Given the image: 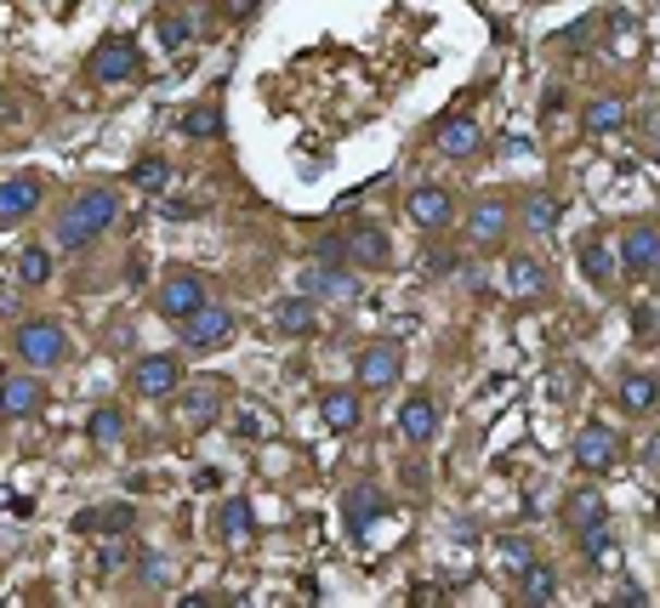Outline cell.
I'll use <instances>...</instances> for the list:
<instances>
[{"label":"cell","mask_w":660,"mask_h":608,"mask_svg":"<svg viewBox=\"0 0 660 608\" xmlns=\"http://www.w3.org/2000/svg\"><path fill=\"white\" fill-rule=\"evenodd\" d=\"M120 216V194L114 188H81L69 199V206L58 211V250H86L91 239H103L109 227Z\"/></svg>","instance_id":"obj_1"},{"label":"cell","mask_w":660,"mask_h":608,"mask_svg":"<svg viewBox=\"0 0 660 608\" xmlns=\"http://www.w3.org/2000/svg\"><path fill=\"white\" fill-rule=\"evenodd\" d=\"M12 347H17V359L35 364V370H52V364L69 359V336H63L58 319H23L12 331Z\"/></svg>","instance_id":"obj_2"},{"label":"cell","mask_w":660,"mask_h":608,"mask_svg":"<svg viewBox=\"0 0 660 608\" xmlns=\"http://www.w3.org/2000/svg\"><path fill=\"white\" fill-rule=\"evenodd\" d=\"M211 301V278L206 273H194V268H171L166 278H160V313L166 319H176L183 324L188 313H199Z\"/></svg>","instance_id":"obj_3"},{"label":"cell","mask_w":660,"mask_h":608,"mask_svg":"<svg viewBox=\"0 0 660 608\" xmlns=\"http://www.w3.org/2000/svg\"><path fill=\"white\" fill-rule=\"evenodd\" d=\"M575 467L587 472V477H609L621 467V433L615 426H603V421H587L575 433Z\"/></svg>","instance_id":"obj_4"},{"label":"cell","mask_w":660,"mask_h":608,"mask_svg":"<svg viewBox=\"0 0 660 608\" xmlns=\"http://www.w3.org/2000/svg\"><path fill=\"white\" fill-rule=\"evenodd\" d=\"M91 80H103V86H120V80H132V74L143 69V46L132 35H109V40H97V52H91Z\"/></svg>","instance_id":"obj_5"},{"label":"cell","mask_w":660,"mask_h":608,"mask_svg":"<svg viewBox=\"0 0 660 608\" xmlns=\"http://www.w3.org/2000/svg\"><path fill=\"white\" fill-rule=\"evenodd\" d=\"M506 227H513V206H506L501 194L473 199V211H467V245L473 250H496L506 239Z\"/></svg>","instance_id":"obj_6"},{"label":"cell","mask_w":660,"mask_h":608,"mask_svg":"<svg viewBox=\"0 0 660 608\" xmlns=\"http://www.w3.org/2000/svg\"><path fill=\"white\" fill-rule=\"evenodd\" d=\"M183 387V359L176 352H148V359L132 364V393L137 398H171Z\"/></svg>","instance_id":"obj_7"},{"label":"cell","mask_w":660,"mask_h":608,"mask_svg":"<svg viewBox=\"0 0 660 608\" xmlns=\"http://www.w3.org/2000/svg\"><path fill=\"white\" fill-rule=\"evenodd\" d=\"M234 308H222V301H206L199 313H188L183 319V347H194V352H211V347H222L228 336H234Z\"/></svg>","instance_id":"obj_8"},{"label":"cell","mask_w":660,"mask_h":608,"mask_svg":"<svg viewBox=\"0 0 660 608\" xmlns=\"http://www.w3.org/2000/svg\"><path fill=\"white\" fill-rule=\"evenodd\" d=\"M621 268L632 278H649L660 273V222H632L621 234Z\"/></svg>","instance_id":"obj_9"},{"label":"cell","mask_w":660,"mask_h":608,"mask_svg":"<svg viewBox=\"0 0 660 608\" xmlns=\"http://www.w3.org/2000/svg\"><path fill=\"white\" fill-rule=\"evenodd\" d=\"M353 375H359L370 393L393 387L399 375H404V347H399V342H376V347H365V352H359V364H353Z\"/></svg>","instance_id":"obj_10"},{"label":"cell","mask_w":660,"mask_h":608,"mask_svg":"<svg viewBox=\"0 0 660 608\" xmlns=\"http://www.w3.org/2000/svg\"><path fill=\"white\" fill-rule=\"evenodd\" d=\"M388 512V495L376 489V484H353L347 495H342V518H347V535L353 541H365L370 535V523Z\"/></svg>","instance_id":"obj_11"},{"label":"cell","mask_w":660,"mask_h":608,"mask_svg":"<svg viewBox=\"0 0 660 608\" xmlns=\"http://www.w3.org/2000/svg\"><path fill=\"white\" fill-rule=\"evenodd\" d=\"M40 404H46V387L35 375H7V382H0V415L7 421H35Z\"/></svg>","instance_id":"obj_12"},{"label":"cell","mask_w":660,"mask_h":608,"mask_svg":"<svg viewBox=\"0 0 660 608\" xmlns=\"http://www.w3.org/2000/svg\"><path fill=\"white\" fill-rule=\"evenodd\" d=\"M433 148L444 160H473L478 148H485V132L467 120V114H450V120H439V132H433Z\"/></svg>","instance_id":"obj_13"},{"label":"cell","mask_w":660,"mask_h":608,"mask_svg":"<svg viewBox=\"0 0 660 608\" xmlns=\"http://www.w3.org/2000/svg\"><path fill=\"white\" fill-rule=\"evenodd\" d=\"M217 415H222V387L217 382H199V387H188L183 398H176V421H183L188 433H206Z\"/></svg>","instance_id":"obj_14"},{"label":"cell","mask_w":660,"mask_h":608,"mask_svg":"<svg viewBox=\"0 0 660 608\" xmlns=\"http://www.w3.org/2000/svg\"><path fill=\"white\" fill-rule=\"evenodd\" d=\"M40 211V176H7L0 183V227L29 222Z\"/></svg>","instance_id":"obj_15"},{"label":"cell","mask_w":660,"mask_h":608,"mask_svg":"<svg viewBox=\"0 0 660 608\" xmlns=\"http://www.w3.org/2000/svg\"><path fill=\"white\" fill-rule=\"evenodd\" d=\"M501 285H506V296H513V301H541L552 278H547V268H541L536 257H506Z\"/></svg>","instance_id":"obj_16"},{"label":"cell","mask_w":660,"mask_h":608,"mask_svg":"<svg viewBox=\"0 0 660 608\" xmlns=\"http://www.w3.org/2000/svg\"><path fill=\"white\" fill-rule=\"evenodd\" d=\"M347 262L353 268H365V273H376V268H388L393 262V245H388V234L376 222H359L347 234Z\"/></svg>","instance_id":"obj_17"},{"label":"cell","mask_w":660,"mask_h":608,"mask_svg":"<svg viewBox=\"0 0 660 608\" xmlns=\"http://www.w3.org/2000/svg\"><path fill=\"white\" fill-rule=\"evenodd\" d=\"M404 211H411V222L416 227H427V234H439V227H450V216H455V199H450V188H416L411 199H404Z\"/></svg>","instance_id":"obj_18"},{"label":"cell","mask_w":660,"mask_h":608,"mask_svg":"<svg viewBox=\"0 0 660 608\" xmlns=\"http://www.w3.org/2000/svg\"><path fill=\"white\" fill-rule=\"evenodd\" d=\"M433 433H439V404L427 393H411L399 410V438L404 444H433Z\"/></svg>","instance_id":"obj_19"},{"label":"cell","mask_w":660,"mask_h":608,"mask_svg":"<svg viewBox=\"0 0 660 608\" xmlns=\"http://www.w3.org/2000/svg\"><path fill=\"white\" fill-rule=\"evenodd\" d=\"M132 523H137V512L125 500H114V506H86V512H74V535H125Z\"/></svg>","instance_id":"obj_20"},{"label":"cell","mask_w":660,"mask_h":608,"mask_svg":"<svg viewBox=\"0 0 660 608\" xmlns=\"http://www.w3.org/2000/svg\"><path fill=\"white\" fill-rule=\"evenodd\" d=\"M660 404V375L655 370H626L621 375V410L626 415H649Z\"/></svg>","instance_id":"obj_21"},{"label":"cell","mask_w":660,"mask_h":608,"mask_svg":"<svg viewBox=\"0 0 660 608\" xmlns=\"http://www.w3.org/2000/svg\"><path fill=\"white\" fill-rule=\"evenodd\" d=\"M615 12H592V17H580L575 23V29H564V35H558V52H570V58H580V52H592V46L609 35V29H615Z\"/></svg>","instance_id":"obj_22"},{"label":"cell","mask_w":660,"mask_h":608,"mask_svg":"<svg viewBox=\"0 0 660 608\" xmlns=\"http://www.w3.org/2000/svg\"><path fill=\"white\" fill-rule=\"evenodd\" d=\"M524 227H529V234H536V239H547V234H558V222H564V199H558V194H547V188H536V194H529L524 199Z\"/></svg>","instance_id":"obj_23"},{"label":"cell","mask_w":660,"mask_h":608,"mask_svg":"<svg viewBox=\"0 0 660 608\" xmlns=\"http://www.w3.org/2000/svg\"><path fill=\"white\" fill-rule=\"evenodd\" d=\"M273 331L279 336H314L319 331V308H314V296H291V301H279V313H273Z\"/></svg>","instance_id":"obj_24"},{"label":"cell","mask_w":660,"mask_h":608,"mask_svg":"<svg viewBox=\"0 0 660 608\" xmlns=\"http://www.w3.org/2000/svg\"><path fill=\"white\" fill-rule=\"evenodd\" d=\"M319 421L330 426V433H353V426L365 421V410H359V393H347V387L325 393V398H319Z\"/></svg>","instance_id":"obj_25"},{"label":"cell","mask_w":660,"mask_h":608,"mask_svg":"<svg viewBox=\"0 0 660 608\" xmlns=\"http://www.w3.org/2000/svg\"><path fill=\"white\" fill-rule=\"evenodd\" d=\"M217 535L228 546H240V541L257 535V512H250V500H222L217 506Z\"/></svg>","instance_id":"obj_26"},{"label":"cell","mask_w":660,"mask_h":608,"mask_svg":"<svg viewBox=\"0 0 660 608\" xmlns=\"http://www.w3.org/2000/svg\"><path fill=\"white\" fill-rule=\"evenodd\" d=\"M302 296H314V301H325V296H353V278L337 262H314L308 273H302Z\"/></svg>","instance_id":"obj_27"},{"label":"cell","mask_w":660,"mask_h":608,"mask_svg":"<svg viewBox=\"0 0 660 608\" xmlns=\"http://www.w3.org/2000/svg\"><path fill=\"white\" fill-rule=\"evenodd\" d=\"M626 125V103L621 97H592L587 114H580V132L587 137H609V132H621Z\"/></svg>","instance_id":"obj_28"},{"label":"cell","mask_w":660,"mask_h":608,"mask_svg":"<svg viewBox=\"0 0 660 608\" xmlns=\"http://www.w3.org/2000/svg\"><path fill=\"white\" fill-rule=\"evenodd\" d=\"M518 597H524V603H536V608H541V603H552V597H558V569L536 557V563H529V569L518 574Z\"/></svg>","instance_id":"obj_29"},{"label":"cell","mask_w":660,"mask_h":608,"mask_svg":"<svg viewBox=\"0 0 660 608\" xmlns=\"http://www.w3.org/2000/svg\"><path fill=\"white\" fill-rule=\"evenodd\" d=\"M580 273H587L598 290L615 285V257H609V250L598 245V234H592V239H580Z\"/></svg>","instance_id":"obj_30"},{"label":"cell","mask_w":660,"mask_h":608,"mask_svg":"<svg viewBox=\"0 0 660 608\" xmlns=\"http://www.w3.org/2000/svg\"><path fill=\"white\" fill-rule=\"evenodd\" d=\"M228 426H234V438H245V444H262L273 433V421H268L262 404H240V410L228 415Z\"/></svg>","instance_id":"obj_31"},{"label":"cell","mask_w":660,"mask_h":608,"mask_svg":"<svg viewBox=\"0 0 660 608\" xmlns=\"http://www.w3.org/2000/svg\"><path fill=\"white\" fill-rule=\"evenodd\" d=\"M86 433H91V444H97V449H114V444L125 438V415L114 410V404H103V410H91Z\"/></svg>","instance_id":"obj_32"},{"label":"cell","mask_w":660,"mask_h":608,"mask_svg":"<svg viewBox=\"0 0 660 608\" xmlns=\"http://www.w3.org/2000/svg\"><path fill=\"white\" fill-rule=\"evenodd\" d=\"M603 512H609V506H603L598 489H575V495L564 500V523H570V529H587V523H598Z\"/></svg>","instance_id":"obj_33"},{"label":"cell","mask_w":660,"mask_h":608,"mask_svg":"<svg viewBox=\"0 0 660 608\" xmlns=\"http://www.w3.org/2000/svg\"><path fill=\"white\" fill-rule=\"evenodd\" d=\"M183 137H194V142L222 137V109H217V103H194V109L183 114Z\"/></svg>","instance_id":"obj_34"},{"label":"cell","mask_w":660,"mask_h":608,"mask_svg":"<svg viewBox=\"0 0 660 608\" xmlns=\"http://www.w3.org/2000/svg\"><path fill=\"white\" fill-rule=\"evenodd\" d=\"M575 541H580V557H587L592 569H603V563H609V551H615V535L603 529V518L587 523V529H575Z\"/></svg>","instance_id":"obj_35"},{"label":"cell","mask_w":660,"mask_h":608,"mask_svg":"<svg viewBox=\"0 0 660 608\" xmlns=\"http://www.w3.org/2000/svg\"><path fill=\"white\" fill-rule=\"evenodd\" d=\"M194 35H199V17H194V12H183V7L160 12V40L171 46V52H176V46H188Z\"/></svg>","instance_id":"obj_36"},{"label":"cell","mask_w":660,"mask_h":608,"mask_svg":"<svg viewBox=\"0 0 660 608\" xmlns=\"http://www.w3.org/2000/svg\"><path fill=\"white\" fill-rule=\"evenodd\" d=\"M17 278H23V285H46V278H52V250L29 245V250L17 257Z\"/></svg>","instance_id":"obj_37"},{"label":"cell","mask_w":660,"mask_h":608,"mask_svg":"<svg viewBox=\"0 0 660 608\" xmlns=\"http://www.w3.org/2000/svg\"><path fill=\"white\" fill-rule=\"evenodd\" d=\"M132 183H137L143 194H160V188L171 183V165H166L160 154H148V160H137V165H132Z\"/></svg>","instance_id":"obj_38"},{"label":"cell","mask_w":660,"mask_h":608,"mask_svg":"<svg viewBox=\"0 0 660 608\" xmlns=\"http://www.w3.org/2000/svg\"><path fill=\"white\" fill-rule=\"evenodd\" d=\"M496 551H501V563H506V574H513V580H518V574H524L529 563H536V546H529L524 535H506V541H501Z\"/></svg>","instance_id":"obj_39"},{"label":"cell","mask_w":660,"mask_h":608,"mask_svg":"<svg viewBox=\"0 0 660 608\" xmlns=\"http://www.w3.org/2000/svg\"><path fill=\"white\" fill-rule=\"evenodd\" d=\"M314 262H337V268H342V262H347V239H337V234H325V239L314 245Z\"/></svg>","instance_id":"obj_40"},{"label":"cell","mask_w":660,"mask_h":608,"mask_svg":"<svg viewBox=\"0 0 660 608\" xmlns=\"http://www.w3.org/2000/svg\"><path fill=\"white\" fill-rule=\"evenodd\" d=\"M137 574L148 580V586H166V580H171V569L160 563V557H155V551H143V563H137Z\"/></svg>","instance_id":"obj_41"},{"label":"cell","mask_w":660,"mask_h":608,"mask_svg":"<svg viewBox=\"0 0 660 608\" xmlns=\"http://www.w3.org/2000/svg\"><path fill=\"white\" fill-rule=\"evenodd\" d=\"M632 336L655 342V308H632Z\"/></svg>","instance_id":"obj_42"},{"label":"cell","mask_w":660,"mask_h":608,"mask_svg":"<svg viewBox=\"0 0 660 608\" xmlns=\"http://www.w3.org/2000/svg\"><path fill=\"white\" fill-rule=\"evenodd\" d=\"M120 563H125V546H103V551H97V569H103V574H120Z\"/></svg>","instance_id":"obj_43"},{"label":"cell","mask_w":660,"mask_h":608,"mask_svg":"<svg viewBox=\"0 0 660 608\" xmlns=\"http://www.w3.org/2000/svg\"><path fill=\"white\" fill-rule=\"evenodd\" d=\"M558 114H564V91L547 86V97H541V120H558Z\"/></svg>","instance_id":"obj_44"},{"label":"cell","mask_w":660,"mask_h":608,"mask_svg":"<svg viewBox=\"0 0 660 608\" xmlns=\"http://www.w3.org/2000/svg\"><path fill=\"white\" fill-rule=\"evenodd\" d=\"M644 142H649V148H660V103L644 114Z\"/></svg>","instance_id":"obj_45"},{"label":"cell","mask_w":660,"mask_h":608,"mask_svg":"<svg viewBox=\"0 0 660 608\" xmlns=\"http://www.w3.org/2000/svg\"><path fill=\"white\" fill-rule=\"evenodd\" d=\"M644 472H649V477H660V438H649V444H644Z\"/></svg>","instance_id":"obj_46"},{"label":"cell","mask_w":660,"mask_h":608,"mask_svg":"<svg viewBox=\"0 0 660 608\" xmlns=\"http://www.w3.org/2000/svg\"><path fill=\"white\" fill-rule=\"evenodd\" d=\"M160 211H166V216H199V206H188V199H166Z\"/></svg>","instance_id":"obj_47"},{"label":"cell","mask_w":660,"mask_h":608,"mask_svg":"<svg viewBox=\"0 0 660 608\" xmlns=\"http://www.w3.org/2000/svg\"><path fill=\"white\" fill-rule=\"evenodd\" d=\"M222 12L228 17H250V12H257V0H222Z\"/></svg>","instance_id":"obj_48"},{"label":"cell","mask_w":660,"mask_h":608,"mask_svg":"<svg viewBox=\"0 0 660 608\" xmlns=\"http://www.w3.org/2000/svg\"><path fill=\"white\" fill-rule=\"evenodd\" d=\"M427 268H433V273H450L455 257H450V250H433V257H427Z\"/></svg>","instance_id":"obj_49"},{"label":"cell","mask_w":660,"mask_h":608,"mask_svg":"<svg viewBox=\"0 0 660 608\" xmlns=\"http://www.w3.org/2000/svg\"><path fill=\"white\" fill-rule=\"evenodd\" d=\"M12 518H35V500L29 495H12Z\"/></svg>","instance_id":"obj_50"},{"label":"cell","mask_w":660,"mask_h":608,"mask_svg":"<svg viewBox=\"0 0 660 608\" xmlns=\"http://www.w3.org/2000/svg\"><path fill=\"white\" fill-rule=\"evenodd\" d=\"M404 484H411V489H427V467H404Z\"/></svg>","instance_id":"obj_51"}]
</instances>
